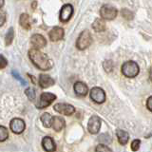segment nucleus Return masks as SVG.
Segmentation results:
<instances>
[{
	"label": "nucleus",
	"instance_id": "f257e3e1",
	"mask_svg": "<svg viewBox=\"0 0 152 152\" xmlns=\"http://www.w3.org/2000/svg\"><path fill=\"white\" fill-rule=\"evenodd\" d=\"M28 57H30L32 64L41 70H49L53 66V63L48 57V55L43 53L39 50L36 49L30 50H28Z\"/></svg>",
	"mask_w": 152,
	"mask_h": 152
},
{
	"label": "nucleus",
	"instance_id": "f03ea898",
	"mask_svg": "<svg viewBox=\"0 0 152 152\" xmlns=\"http://www.w3.org/2000/svg\"><path fill=\"white\" fill-rule=\"evenodd\" d=\"M139 66L134 61H127L122 66V73L127 78H134L139 74Z\"/></svg>",
	"mask_w": 152,
	"mask_h": 152
},
{
	"label": "nucleus",
	"instance_id": "7ed1b4c3",
	"mask_svg": "<svg viewBox=\"0 0 152 152\" xmlns=\"http://www.w3.org/2000/svg\"><path fill=\"white\" fill-rule=\"evenodd\" d=\"M92 36L88 30H85L80 33V35L76 41V48L80 50H84L91 45Z\"/></svg>",
	"mask_w": 152,
	"mask_h": 152
},
{
	"label": "nucleus",
	"instance_id": "20e7f679",
	"mask_svg": "<svg viewBox=\"0 0 152 152\" xmlns=\"http://www.w3.org/2000/svg\"><path fill=\"white\" fill-rule=\"evenodd\" d=\"M56 99V96L54 94L50 92H43L40 96L39 101L36 104V107L39 109H43L47 107H49L50 104Z\"/></svg>",
	"mask_w": 152,
	"mask_h": 152
},
{
	"label": "nucleus",
	"instance_id": "39448f33",
	"mask_svg": "<svg viewBox=\"0 0 152 152\" xmlns=\"http://www.w3.org/2000/svg\"><path fill=\"white\" fill-rule=\"evenodd\" d=\"M100 15L106 20H113L117 16V10L110 5H104L100 10Z\"/></svg>",
	"mask_w": 152,
	"mask_h": 152
},
{
	"label": "nucleus",
	"instance_id": "423d86ee",
	"mask_svg": "<svg viewBox=\"0 0 152 152\" xmlns=\"http://www.w3.org/2000/svg\"><path fill=\"white\" fill-rule=\"evenodd\" d=\"M89 96L92 101H94L97 104H103L106 101V93H104V91L101 88H98V87L91 88Z\"/></svg>",
	"mask_w": 152,
	"mask_h": 152
},
{
	"label": "nucleus",
	"instance_id": "0eeeda50",
	"mask_svg": "<svg viewBox=\"0 0 152 152\" xmlns=\"http://www.w3.org/2000/svg\"><path fill=\"white\" fill-rule=\"evenodd\" d=\"M53 108H54V110L58 113L63 114V115H66V116H69L75 112V108L73 106H71L69 104H65V103L56 104H54Z\"/></svg>",
	"mask_w": 152,
	"mask_h": 152
},
{
	"label": "nucleus",
	"instance_id": "6e6552de",
	"mask_svg": "<svg viewBox=\"0 0 152 152\" xmlns=\"http://www.w3.org/2000/svg\"><path fill=\"white\" fill-rule=\"evenodd\" d=\"M101 119L98 116L93 115L89 118L88 123V130L91 134H97L99 132L100 128H101Z\"/></svg>",
	"mask_w": 152,
	"mask_h": 152
},
{
	"label": "nucleus",
	"instance_id": "1a4fd4ad",
	"mask_svg": "<svg viewBox=\"0 0 152 152\" xmlns=\"http://www.w3.org/2000/svg\"><path fill=\"white\" fill-rule=\"evenodd\" d=\"M25 122L20 118H13L10 123V127L11 130L15 133V134H21V133L25 129Z\"/></svg>",
	"mask_w": 152,
	"mask_h": 152
},
{
	"label": "nucleus",
	"instance_id": "9d476101",
	"mask_svg": "<svg viewBox=\"0 0 152 152\" xmlns=\"http://www.w3.org/2000/svg\"><path fill=\"white\" fill-rule=\"evenodd\" d=\"M73 14V7L70 4H66L62 7L60 11V21L63 23H66L69 21V19L71 18Z\"/></svg>",
	"mask_w": 152,
	"mask_h": 152
},
{
	"label": "nucleus",
	"instance_id": "9b49d317",
	"mask_svg": "<svg viewBox=\"0 0 152 152\" xmlns=\"http://www.w3.org/2000/svg\"><path fill=\"white\" fill-rule=\"evenodd\" d=\"M31 44L32 45L33 49L39 50L47 45V40L43 35L35 33V34H33L31 38Z\"/></svg>",
	"mask_w": 152,
	"mask_h": 152
},
{
	"label": "nucleus",
	"instance_id": "f8f14e48",
	"mask_svg": "<svg viewBox=\"0 0 152 152\" xmlns=\"http://www.w3.org/2000/svg\"><path fill=\"white\" fill-rule=\"evenodd\" d=\"M64 35H65L64 30L60 27H54L53 28H51L50 31L49 32V37L52 42L62 40Z\"/></svg>",
	"mask_w": 152,
	"mask_h": 152
},
{
	"label": "nucleus",
	"instance_id": "ddd939ff",
	"mask_svg": "<svg viewBox=\"0 0 152 152\" xmlns=\"http://www.w3.org/2000/svg\"><path fill=\"white\" fill-rule=\"evenodd\" d=\"M42 146L47 152H54L56 149V145L51 137L46 136L42 140Z\"/></svg>",
	"mask_w": 152,
	"mask_h": 152
},
{
	"label": "nucleus",
	"instance_id": "4468645a",
	"mask_svg": "<svg viewBox=\"0 0 152 152\" xmlns=\"http://www.w3.org/2000/svg\"><path fill=\"white\" fill-rule=\"evenodd\" d=\"M55 81L52 79L50 76L47 74H40L39 75V85L42 88H50L51 86H53Z\"/></svg>",
	"mask_w": 152,
	"mask_h": 152
},
{
	"label": "nucleus",
	"instance_id": "2eb2a0df",
	"mask_svg": "<svg viewBox=\"0 0 152 152\" xmlns=\"http://www.w3.org/2000/svg\"><path fill=\"white\" fill-rule=\"evenodd\" d=\"M74 91L79 96H86L88 94V86L83 82H76L74 84Z\"/></svg>",
	"mask_w": 152,
	"mask_h": 152
},
{
	"label": "nucleus",
	"instance_id": "dca6fc26",
	"mask_svg": "<svg viewBox=\"0 0 152 152\" xmlns=\"http://www.w3.org/2000/svg\"><path fill=\"white\" fill-rule=\"evenodd\" d=\"M52 127L55 131H61L65 127V120L62 117L55 116L52 119Z\"/></svg>",
	"mask_w": 152,
	"mask_h": 152
},
{
	"label": "nucleus",
	"instance_id": "f3484780",
	"mask_svg": "<svg viewBox=\"0 0 152 152\" xmlns=\"http://www.w3.org/2000/svg\"><path fill=\"white\" fill-rule=\"evenodd\" d=\"M19 23H20V26L25 28V30H30L31 28V23L30 20V16H28V13H22L19 18Z\"/></svg>",
	"mask_w": 152,
	"mask_h": 152
},
{
	"label": "nucleus",
	"instance_id": "a211bd4d",
	"mask_svg": "<svg viewBox=\"0 0 152 152\" xmlns=\"http://www.w3.org/2000/svg\"><path fill=\"white\" fill-rule=\"evenodd\" d=\"M92 28L96 32H101V31H104V30H106L107 26H106V23H104V21L103 20V19L97 18L94 20V22L92 24Z\"/></svg>",
	"mask_w": 152,
	"mask_h": 152
},
{
	"label": "nucleus",
	"instance_id": "6ab92c4d",
	"mask_svg": "<svg viewBox=\"0 0 152 152\" xmlns=\"http://www.w3.org/2000/svg\"><path fill=\"white\" fill-rule=\"evenodd\" d=\"M116 135H117L119 142H120L122 145H126V142H128V139H129V135H128V133L126 131L122 130V129H117L116 130Z\"/></svg>",
	"mask_w": 152,
	"mask_h": 152
},
{
	"label": "nucleus",
	"instance_id": "aec40b11",
	"mask_svg": "<svg viewBox=\"0 0 152 152\" xmlns=\"http://www.w3.org/2000/svg\"><path fill=\"white\" fill-rule=\"evenodd\" d=\"M52 119L53 118L51 117V115L50 113H48V112L43 113L42 116H41V122L43 123V126L47 128L50 127L52 126Z\"/></svg>",
	"mask_w": 152,
	"mask_h": 152
},
{
	"label": "nucleus",
	"instance_id": "412c9836",
	"mask_svg": "<svg viewBox=\"0 0 152 152\" xmlns=\"http://www.w3.org/2000/svg\"><path fill=\"white\" fill-rule=\"evenodd\" d=\"M14 38V31L13 28H10L8 32L6 33V36H5V44L6 46H10L12 43Z\"/></svg>",
	"mask_w": 152,
	"mask_h": 152
},
{
	"label": "nucleus",
	"instance_id": "4be33fe9",
	"mask_svg": "<svg viewBox=\"0 0 152 152\" xmlns=\"http://www.w3.org/2000/svg\"><path fill=\"white\" fill-rule=\"evenodd\" d=\"M9 132L8 129L3 126H0V142H4L8 139Z\"/></svg>",
	"mask_w": 152,
	"mask_h": 152
},
{
	"label": "nucleus",
	"instance_id": "5701e85b",
	"mask_svg": "<svg viewBox=\"0 0 152 152\" xmlns=\"http://www.w3.org/2000/svg\"><path fill=\"white\" fill-rule=\"evenodd\" d=\"M25 93L27 95V97L28 98V100H31V101H33V100L35 99V90L33 88H28L25 90Z\"/></svg>",
	"mask_w": 152,
	"mask_h": 152
},
{
	"label": "nucleus",
	"instance_id": "b1692460",
	"mask_svg": "<svg viewBox=\"0 0 152 152\" xmlns=\"http://www.w3.org/2000/svg\"><path fill=\"white\" fill-rule=\"evenodd\" d=\"M95 152H112V150L104 144H100L96 146Z\"/></svg>",
	"mask_w": 152,
	"mask_h": 152
},
{
	"label": "nucleus",
	"instance_id": "393cba45",
	"mask_svg": "<svg viewBox=\"0 0 152 152\" xmlns=\"http://www.w3.org/2000/svg\"><path fill=\"white\" fill-rule=\"evenodd\" d=\"M103 66L104 70L107 71V72H110V71L113 69V63L111 60H106L103 63Z\"/></svg>",
	"mask_w": 152,
	"mask_h": 152
},
{
	"label": "nucleus",
	"instance_id": "a878e982",
	"mask_svg": "<svg viewBox=\"0 0 152 152\" xmlns=\"http://www.w3.org/2000/svg\"><path fill=\"white\" fill-rule=\"evenodd\" d=\"M122 15L124 18L127 19V20H131L133 18V12H131L129 10H127V9H124L122 10Z\"/></svg>",
	"mask_w": 152,
	"mask_h": 152
},
{
	"label": "nucleus",
	"instance_id": "bb28decb",
	"mask_svg": "<svg viewBox=\"0 0 152 152\" xmlns=\"http://www.w3.org/2000/svg\"><path fill=\"white\" fill-rule=\"evenodd\" d=\"M140 145H141V141L139 139L134 140L131 142V150L132 151H137L138 149H139Z\"/></svg>",
	"mask_w": 152,
	"mask_h": 152
},
{
	"label": "nucleus",
	"instance_id": "cd10ccee",
	"mask_svg": "<svg viewBox=\"0 0 152 152\" xmlns=\"http://www.w3.org/2000/svg\"><path fill=\"white\" fill-rule=\"evenodd\" d=\"M8 65V61L7 59L5 58V57L2 55V54H0V69H2L4 68H6Z\"/></svg>",
	"mask_w": 152,
	"mask_h": 152
},
{
	"label": "nucleus",
	"instance_id": "c85d7f7f",
	"mask_svg": "<svg viewBox=\"0 0 152 152\" xmlns=\"http://www.w3.org/2000/svg\"><path fill=\"white\" fill-rule=\"evenodd\" d=\"M5 22H6V13L3 11H0V27L3 26Z\"/></svg>",
	"mask_w": 152,
	"mask_h": 152
},
{
	"label": "nucleus",
	"instance_id": "c756f323",
	"mask_svg": "<svg viewBox=\"0 0 152 152\" xmlns=\"http://www.w3.org/2000/svg\"><path fill=\"white\" fill-rule=\"evenodd\" d=\"M12 75H13L14 77H15V78H16L17 80H19V81H20V82H21L22 84H24V85H26V84H27V83H26V81L24 80V79H23V78L21 77V76L18 74V72H17V71H14V70H13V71H12Z\"/></svg>",
	"mask_w": 152,
	"mask_h": 152
},
{
	"label": "nucleus",
	"instance_id": "7c9ffc66",
	"mask_svg": "<svg viewBox=\"0 0 152 152\" xmlns=\"http://www.w3.org/2000/svg\"><path fill=\"white\" fill-rule=\"evenodd\" d=\"M146 107L149 111L152 112V96H150L146 101Z\"/></svg>",
	"mask_w": 152,
	"mask_h": 152
},
{
	"label": "nucleus",
	"instance_id": "2f4dec72",
	"mask_svg": "<svg viewBox=\"0 0 152 152\" xmlns=\"http://www.w3.org/2000/svg\"><path fill=\"white\" fill-rule=\"evenodd\" d=\"M149 79H150V81L152 82V68L150 69V71H149Z\"/></svg>",
	"mask_w": 152,
	"mask_h": 152
},
{
	"label": "nucleus",
	"instance_id": "473e14b6",
	"mask_svg": "<svg viewBox=\"0 0 152 152\" xmlns=\"http://www.w3.org/2000/svg\"><path fill=\"white\" fill-rule=\"evenodd\" d=\"M4 3H5V0H0V9L3 7Z\"/></svg>",
	"mask_w": 152,
	"mask_h": 152
}]
</instances>
